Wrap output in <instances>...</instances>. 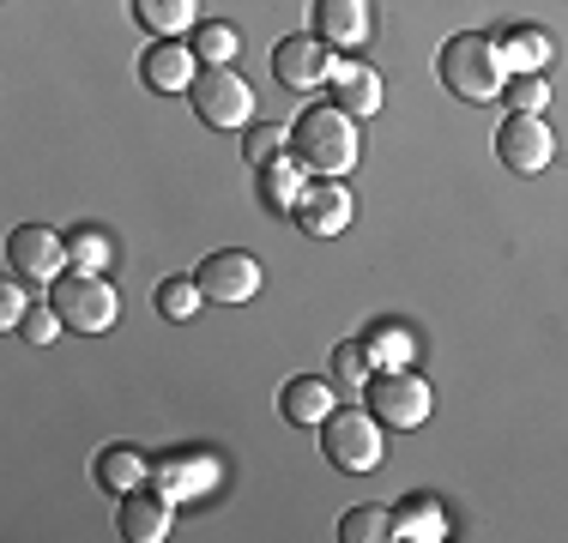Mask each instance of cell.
Listing matches in <instances>:
<instances>
[{
  "label": "cell",
  "mask_w": 568,
  "mask_h": 543,
  "mask_svg": "<svg viewBox=\"0 0 568 543\" xmlns=\"http://www.w3.org/2000/svg\"><path fill=\"white\" fill-rule=\"evenodd\" d=\"M363 345H369L375 369H412L417 362V332L405 320H375L369 332H363Z\"/></svg>",
  "instance_id": "22"
},
{
  "label": "cell",
  "mask_w": 568,
  "mask_h": 543,
  "mask_svg": "<svg viewBox=\"0 0 568 543\" xmlns=\"http://www.w3.org/2000/svg\"><path fill=\"white\" fill-rule=\"evenodd\" d=\"M61 315H55V303H31V315H24V326H19V338H31V345H55L61 338Z\"/></svg>",
  "instance_id": "31"
},
{
  "label": "cell",
  "mask_w": 568,
  "mask_h": 543,
  "mask_svg": "<svg viewBox=\"0 0 568 543\" xmlns=\"http://www.w3.org/2000/svg\"><path fill=\"white\" fill-rule=\"evenodd\" d=\"M345 543H387L394 537V508H351L339 520Z\"/></svg>",
  "instance_id": "28"
},
{
  "label": "cell",
  "mask_w": 568,
  "mask_h": 543,
  "mask_svg": "<svg viewBox=\"0 0 568 543\" xmlns=\"http://www.w3.org/2000/svg\"><path fill=\"white\" fill-rule=\"evenodd\" d=\"M67 260H73V272H110V266H115V242H110V229L79 224L73 236H67Z\"/></svg>",
  "instance_id": "24"
},
{
  "label": "cell",
  "mask_w": 568,
  "mask_h": 543,
  "mask_svg": "<svg viewBox=\"0 0 568 543\" xmlns=\"http://www.w3.org/2000/svg\"><path fill=\"white\" fill-rule=\"evenodd\" d=\"M333 411H339V387H333V375H296L291 387H278V417L296 423V429H321Z\"/></svg>",
  "instance_id": "15"
},
{
  "label": "cell",
  "mask_w": 568,
  "mask_h": 543,
  "mask_svg": "<svg viewBox=\"0 0 568 543\" xmlns=\"http://www.w3.org/2000/svg\"><path fill=\"white\" fill-rule=\"evenodd\" d=\"M496 54H503L508 73H545L557 61V37L545 24H503L496 31Z\"/></svg>",
  "instance_id": "18"
},
{
  "label": "cell",
  "mask_w": 568,
  "mask_h": 543,
  "mask_svg": "<svg viewBox=\"0 0 568 543\" xmlns=\"http://www.w3.org/2000/svg\"><path fill=\"white\" fill-rule=\"evenodd\" d=\"M200 308H206V290H200V278H164L158 284V315L164 320H194Z\"/></svg>",
  "instance_id": "26"
},
{
  "label": "cell",
  "mask_w": 568,
  "mask_h": 543,
  "mask_svg": "<svg viewBox=\"0 0 568 543\" xmlns=\"http://www.w3.org/2000/svg\"><path fill=\"white\" fill-rule=\"evenodd\" d=\"M327 91H333V103H339L351 121H363V115H375V109H382V73H375L369 61H357V54H339Z\"/></svg>",
  "instance_id": "17"
},
{
  "label": "cell",
  "mask_w": 568,
  "mask_h": 543,
  "mask_svg": "<svg viewBox=\"0 0 568 543\" xmlns=\"http://www.w3.org/2000/svg\"><path fill=\"white\" fill-rule=\"evenodd\" d=\"M303 187H308V170L296 163V152L261 163V199H266V212H273V217H291L296 199H303Z\"/></svg>",
  "instance_id": "20"
},
{
  "label": "cell",
  "mask_w": 568,
  "mask_h": 543,
  "mask_svg": "<svg viewBox=\"0 0 568 543\" xmlns=\"http://www.w3.org/2000/svg\"><path fill=\"white\" fill-rule=\"evenodd\" d=\"M351 217H357V199H351V187L339 175H315V182L303 187V199H296L291 224L303 229L308 242H333L351 229Z\"/></svg>",
  "instance_id": "8"
},
{
  "label": "cell",
  "mask_w": 568,
  "mask_h": 543,
  "mask_svg": "<svg viewBox=\"0 0 568 543\" xmlns=\"http://www.w3.org/2000/svg\"><path fill=\"white\" fill-rule=\"evenodd\" d=\"M133 19L152 37H187L200 31V0H133Z\"/></svg>",
  "instance_id": "23"
},
{
  "label": "cell",
  "mask_w": 568,
  "mask_h": 543,
  "mask_svg": "<svg viewBox=\"0 0 568 543\" xmlns=\"http://www.w3.org/2000/svg\"><path fill=\"white\" fill-rule=\"evenodd\" d=\"M152 483L170 501H200L224 483V465L212 453H200V447H170L164 459H152Z\"/></svg>",
  "instance_id": "11"
},
{
  "label": "cell",
  "mask_w": 568,
  "mask_h": 543,
  "mask_svg": "<svg viewBox=\"0 0 568 543\" xmlns=\"http://www.w3.org/2000/svg\"><path fill=\"white\" fill-rule=\"evenodd\" d=\"M49 303L67 320V332H79V338H98L121 320V296L110 290V272H61L49 284Z\"/></svg>",
  "instance_id": "3"
},
{
  "label": "cell",
  "mask_w": 568,
  "mask_h": 543,
  "mask_svg": "<svg viewBox=\"0 0 568 543\" xmlns=\"http://www.w3.org/2000/svg\"><path fill=\"white\" fill-rule=\"evenodd\" d=\"M187 103H194V115L219 133H248L254 127V85L236 66H200Z\"/></svg>",
  "instance_id": "5"
},
{
  "label": "cell",
  "mask_w": 568,
  "mask_h": 543,
  "mask_svg": "<svg viewBox=\"0 0 568 543\" xmlns=\"http://www.w3.org/2000/svg\"><path fill=\"white\" fill-rule=\"evenodd\" d=\"M7 266H12L19 284L49 290L61 272H73V260H67V236H55V229H43V224H19L7 236Z\"/></svg>",
  "instance_id": "7"
},
{
  "label": "cell",
  "mask_w": 568,
  "mask_h": 543,
  "mask_svg": "<svg viewBox=\"0 0 568 543\" xmlns=\"http://www.w3.org/2000/svg\"><path fill=\"white\" fill-rule=\"evenodd\" d=\"M363 399L382 417V429H424L429 411H436V392H429V380L417 369H375Z\"/></svg>",
  "instance_id": "6"
},
{
  "label": "cell",
  "mask_w": 568,
  "mask_h": 543,
  "mask_svg": "<svg viewBox=\"0 0 568 543\" xmlns=\"http://www.w3.org/2000/svg\"><path fill=\"white\" fill-rule=\"evenodd\" d=\"M194 54H200L206 66H230V61L242 54V31H236V24H224V19H206V24L194 31Z\"/></svg>",
  "instance_id": "27"
},
{
  "label": "cell",
  "mask_w": 568,
  "mask_h": 543,
  "mask_svg": "<svg viewBox=\"0 0 568 543\" xmlns=\"http://www.w3.org/2000/svg\"><path fill=\"white\" fill-rule=\"evenodd\" d=\"M140 79H145V91H158V98H187L194 79H200L194 43H182V37H152V49L140 54Z\"/></svg>",
  "instance_id": "13"
},
{
  "label": "cell",
  "mask_w": 568,
  "mask_h": 543,
  "mask_svg": "<svg viewBox=\"0 0 568 543\" xmlns=\"http://www.w3.org/2000/svg\"><path fill=\"white\" fill-rule=\"evenodd\" d=\"M394 537H405V543H442L448 537V508H442L436 495H405L399 508H394Z\"/></svg>",
  "instance_id": "19"
},
{
  "label": "cell",
  "mask_w": 568,
  "mask_h": 543,
  "mask_svg": "<svg viewBox=\"0 0 568 543\" xmlns=\"http://www.w3.org/2000/svg\"><path fill=\"white\" fill-rule=\"evenodd\" d=\"M291 152L308 175H339L345 182V175L357 170V121H351L339 103L303 109L296 127H291Z\"/></svg>",
  "instance_id": "2"
},
{
  "label": "cell",
  "mask_w": 568,
  "mask_h": 543,
  "mask_svg": "<svg viewBox=\"0 0 568 543\" xmlns=\"http://www.w3.org/2000/svg\"><path fill=\"white\" fill-rule=\"evenodd\" d=\"M496 157H503L508 175H545L557 163V133H550L545 115H514L496 127Z\"/></svg>",
  "instance_id": "9"
},
{
  "label": "cell",
  "mask_w": 568,
  "mask_h": 543,
  "mask_svg": "<svg viewBox=\"0 0 568 543\" xmlns=\"http://www.w3.org/2000/svg\"><path fill=\"white\" fill-rule=\"evenodd\" d=\"M200 290H206V303H254L261 296V284H266V272L254 254H242V248H224V254H206L200 260Z\"/></svg>",
  "instance_id": "12"
},
{
  "label": "cell",
  "mask_w": 568,
  "mask_h": 543,
  "mask_svg": "<svg viewBox=\"0 0 568 543\" xmlns=\"http://www.w3.org/2000/svg\"><path fill=\"white\" fill-rule=\"evenodd\" d=\"M24 315H31V296H24V284H7V290H0V326H7V332H19Z\"/></svg>",
  "instance_id": "32"
},
{
  "label": "cell",
  "mask_w": 568,
  "mask_h": 543,
  "mask_svg": "<svg viewBox=\"0 0 568 543\" xmlns=\"http://www.w3.org/2000/svg\"><path fill=\"white\" fill-rule=\"evenodd\" d=\"M436 73H442V91L459 103H496L503 98V85H508V66H503V54H496V37H478V31H459L442 43L436 54Z\"/></svg>",
  "instance_id": "1"
},
{
  "label": "cell",
  "mask_w": 568,
  "mask_h": 543,
  "mask_svg": "<svg viewBox=\"0 0 568 543\" xmlns=\"http://www.w3.org/2000/svg\"><path fill=\"white\" fill-rule=\"evenodd\" d=\"M98 483L121 501V495H133V489L152 483V459H145L140 447H103L98 453Z\"/></svg>",
  "instance_id": "21"
},
{
  "label": "cell",
  "mask_w": 568,
  "mask_h": 543,
  "mask_svg": "<svg viewBox=\"0 0 568 543\" xmlns=\"http://www.w3.org/2000/svg\"><path fill=\"white\" fill-rule=\"evenodd\" d=\"M321 453L345 471V478H369L375 465L387 459V441H382V417L369 404H345L321 423Z\"/></svg>",
  "instance_id": "4"
},
{
  "label": "cell",
  "mask_w": 568,
  "mask_h": 543,
  "mask_svg": "<svg viewBox=\"0 0 568 543\" xmlns=\"http://www.w3.org/2000/svg\"><path fill=\"white\" fill-rule=\"evenodd\" d=\"M291 152V127H278V121H254L248 133H242V157L261 170V163H273V157H284Z\"/></svg>",
  "instance_id": "30"
},
{
  "label": "cell",
  "mask_w": 568,
  "mask_h": 543,
  "mask_svg": "<svg viewBox=\"0 0 568 543\" xmlns=\"http://www.w3.org/2000/svg\"><path fill=\"white\" fill-rule=\"evenodd\" d=\"M175 525V501L164 489H133L121 495V537L128 543H164Z\"/></svg>",
  "instance_id": "16"
},
{
  "label": "cell",
  "mask_w": 568,
  "mask_h": 543,
  "mask_svg": "<svg viewBox=\"0 0 568 543\" xmlns=\"http://www.w3.org/2000/svg\"><path fill=\"white\" fill-rule=\"evenodd\" d=\"M503 103L514 109V115H545V109H550V85H545V73H508Z\"/></svg>",
  "instance_id": "29"
},
{
  "label": "cell",
  "mask_w": 568,
  "mask_h": 543,
  "mask_svg": "<svg viewBox=\"0 0 568 543\" xmlns=\"http://www.w3.org/2000/svg\"><path fill=\"white\" fill-rule=\"evenodd\" d=\"M308 19L327 49H363L375 37V0H308Z\"/></svg>",
  "instance_id": "14"
},
{
  "label": "cell",
  "mask_w": 568,
  "mask_h": 543,
  "mask_svg": "<svg viewBox=\"0 0 568 543\" xmlns=\"http://www.w3.org/2000/svg\"><path fill=\"white\" fill-rule=\"evenodd\" d=\"M333 66H339V49H327L315 31L308 37H284L273 49V79L284 91H327Z\"/></svg>",
  "instance_id": "10"
},
{
  "label": "cell",
  "mask_w": 568,
  "mask_h": 543,
  "mask_svg": "<svg viewBox=\"0 0 568 543\" xmlns=\"http://www.w3.org/2000/svg\"><path fill=\"white\" fill-rule=\"evenodd\" d=\"M327 375H333V387H339V392H363V387H369V375H375L369 345H363V338H345V345L333 350Z\"/></svg>",
  "instance_id": "25"
}]
</instances>
